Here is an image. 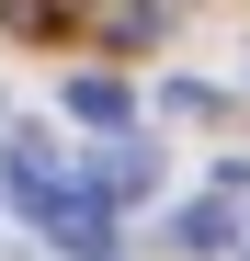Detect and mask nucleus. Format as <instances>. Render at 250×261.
Instances as JSON below:
<instances>
[{"label":"nucleus","instance_id":"obj_1","mask_svg":"<svg viewBox=\"0 0 250 261\" xmlns=\"http://www.w3.org/2000/svg\"><path fill=\"white\" fill-rule=\"evenodd\" d=\"M34 227H46L68 261H114V193H103V182H68L46 216H34Z\"/></svg>","mask_w":250,"mask_h":261},{"label":"nucleus","instance_id":"obj_2","mask_svg":"<svg viewBox=\"0 0 250 261\" xmlns=\"http://www.w3.org/2000/svg\"><path fill=\"white\" fill-rule=\"evenodd\" d=\"M0 170H12V204H23V216H46V204L68 193V148H57V137H12Z\"/></svg>","mask_w":250,"mask_h":261},{"label":"nucleus","instance_id":"obj_3","mask_svg":"<svg viewBox=\"0 0 250 261\" xmlns=\"http://www.w3.org/2000/svg\"><path fill=\"white\" fill-rule=\"evenodd\" d=\"M193 261H228V239H239V193L216 182V193H205V204H182V227H171Z\"/></svg>","mask_w":250,"mask_h":261},{"label":"nucleus","instance_id":"obj_4","mask_svg":"<svg viewBox=\"0 0 250 261\" xmlns=\"http://www.w3.org/2000/svg\"><path fill=\"white\" fill-rule=\"evenodd\" d=\"M68 114H80V125H125V114H137V91H125L114 68H68Z\"/></svg>","mask_w":250,"mask_h":261},{"label":"nucleus","instance_id":"obj_5","mask_svg":"<svg viewBox=\"0 0 250 261\" xmlns=\"http://www.w3.org/2000/svg\"><path fill=\"white\" fill-rule=\"evenodd\" d=\"M148 182H159V148H148V137H114V148H103V193L125 204V193H148Z\"/></svg>","mask_w":250,"mask_h":261},{"label":"nucleus","instance_id":"obj_6","mask_svg":"<svg viewBox=\"0 0 250 261\" xmlns=\"http://www.w3.org/2000/svg\"><path fill=\"white\" fill-rule=\"evenodd\" d=\"M239 261H250V250H239Z\"/></svg>","mask_w":250,"mask_h":261}]
</instances>
